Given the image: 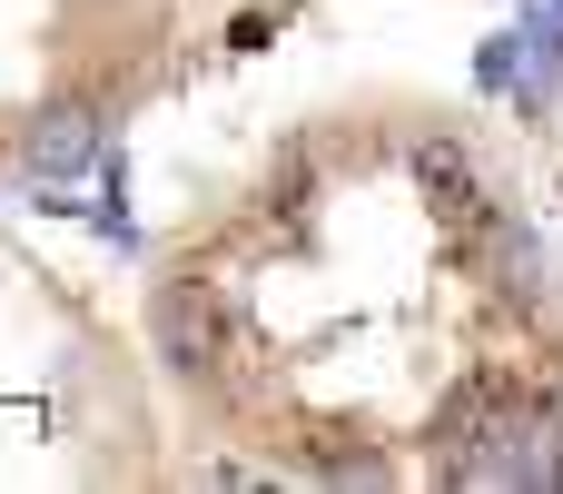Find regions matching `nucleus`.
I'll use <instances>...</instances> for the list:
<instances>
[{"label":"nucleus","instance_id":"2","mask_svg":"<svg viewBox=\"0 0 563 494\" xmlns=\"http://www.w3.org/2000/svg\"><path fill=\"white\" fill-rule=\"evenodd\" d=\"M99 149H109V129H99L89 99H59V109H40V119L20 129V168H30V178H79Z\"/></svg>","mask_w":563,"mask_h":494},{"label":"nucleus","instance_id":"1","mask_svg":"<svg viewBox=\"0 0 563 494\" xmlns=\"http://www.w3.org/2000/svg\"><path fill=\"white\" fill-rule=\"evenodd\" d=\"M139 327H148V356H158L178 386H208V376L228 366V297H218L208 277H158L148 307H139Z\"/></svg>","mask_w":563,"mask_h":494}]
</instances>
